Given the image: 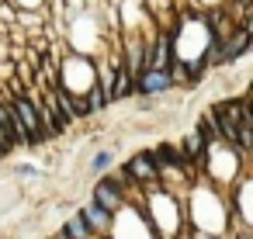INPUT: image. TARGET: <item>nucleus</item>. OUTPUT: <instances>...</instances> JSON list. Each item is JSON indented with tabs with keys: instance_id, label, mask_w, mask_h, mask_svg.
<instances>
[{
	"instance_id": "1",
	"label": "nucleus",
	"mask_w": 253,
	"mask_h": 239,
	"mask_svg": "<svg viewBox=\"0 0 253 239\" xmlns=\"http://www.w3.org/2000/svg\"><path fill=\"white\" fill-rule=\"evenodd\" d=\"M94 204H97V208H104L108 215H111V211H118V208L125 204V187H122V180H115V177L97 180V187H94Z\"/></svg>"
},
{
	"instance_id": "2",
	"label": "nucleus",
	"mask_w": 253,
	"mask_h": 239,
	"mask_svg": "<svg viewBox=\"0 0 253 239\" xmlns=\"http://www.w3.org/2000/svg\"><path fill=\"white\" fill-rule=\"evenodd\" d=\"M170 45H173V42H170V35L163 32V35L156 39V49H153V56L146 59V70H170V56H167V52H170Z\"/></svg>"
},
{
	"instance_id": "3",
	"label": "nucleus",
	"mask_w": 253,
	"mask_h": 239,
	"mask_svg": "<svg viewBox=\"0 0 253 239\" xmlns=\"http://www.w3.org/2000/svg\"><path fill=\"white\" fill-rule=\"evenodd\" d=\"M128 177H132V180H153V177H156L153 156H149V153H142V156H132V163H128Z\"/></svg>"
},
{
	"instance_id": "4",
	"label": "nucleus",
	"mask_w": 253,
	"mask_h": 239,
	"mask_svg": "<svg viewBox=\"0 0 253 239\" xmlns=\"http://www.w3.org/2000/svg\"><path fill=\"white\" fill-rule=\"evenodd\" d=\"M80 218L87 222V229H90V232H104V229H108V211H104V208H97L94 201H90V204H84Z\"/></svg>"
},
{
	"instance_id": "5",
	"label": "nucleus",
	"mask_w": 253,
	"mask_h": 239,
	"mask_svg": "<svg viewBox=\"0 0 253 239\" xmlns=\"http://www.w3.org/2000/svg\"><path fill=\"white\" fill-rule=\"evenodd\" d=\"M63 239H90V229H87V222L77 215V218H70L66 222V229H63Z\"/></svg>"
},
{
	"instance_id": "6",
	"label": "nucleus",
	"mask_w": 253,
	"mask_h": 239,
	"mask_svg": "<svg viewBox=\"0 0 253 239\" xmlns=\"http://www.w3.org/2000/svg\"><path fill=\"white\" fill-rule=\"evenodd\" d=\"M104 104H108V97H104V90H101V87H97V83H94V87H90V90H87V111H90V115H94V111H101V108H104Z\"/></svg>"
},
{
	"instance_id": "7",
	"label": "nucleus",
	"mask_w": 253,
	"mask_h": 239,
	"mask_svg": "<svg viewBox=\"0 0 253 239\" xmlns=\"http://www.w3.org/2000/svg\"><path fill=\"white\" fill-rule=\"evenodd\" d=\"M111 159H115V156H111V153L104 149V153H97V156H94V163H90V170H94V173H104Z\"/></svg>"
},
{
	"instance_id": "8",
	"label": "nucleus",
	"mask_w": 253,
	"mask_h": 239,
	"mask_svg": "<svg viewBox=\"0 0 253 239\" xmlns=\"http://www.w3.org/2000/svg\"><path fill=\"white\" fill-rule=\"evenodd\" d=\"M18 173H21V177H28V173H32V177H39V170H35V166H28V163H25V166H18Z\"/></svg>"
}]
</instances>
